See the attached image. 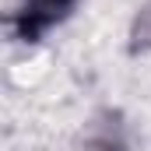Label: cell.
Listing matches in <instances>:
<instances>
[{"label": "cell", "mask_w": 151, "mask_h": 151, "mask_svg": "<svg viewBox=\"0 0 151 151\" xmlns=\"http://www.w3.org/2000/svg\"><path fill=\"white\" fill-rule=\"evenodd\" d=\"M74 0H28L21 18H18V35L21 39H35L46 25H53Z\"/></svg>", "instance_id": "1"}, {"label": "cell", "mask_w": 151, "mask_h": 151, "mask_svg": "<svg viewBox=\"0 0 151 151\" xmlns=\"http://www.w3.org/2000/svg\"><path fill=\"white\" fill-rule=\"evenodd\" d=\"M137 49H151V4L141 11V18L134 25V53Z\"/></svg>", "instance_id": "2"}]
</instances>
